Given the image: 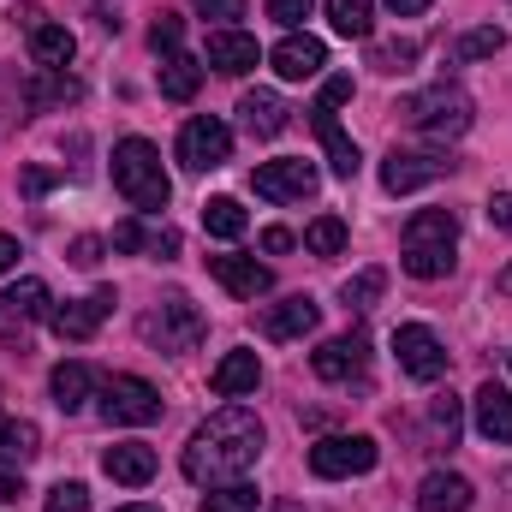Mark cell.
Instances as JSON below:
<instances>
[{
    "instance_id": "603a6c76",
    "label": "cell",
    "mask_w": 512,
    "mask_h": 512,
    "mask_svg": "<svg viewBox=\"0 0 512 512\" xmlns=\"http://www.w3.org/2000/svg\"><path fill=\"white\" fill-rule=\"evenodd\" d=\"M72 54H78V36H72L66 24H36V30H30V60H36V72H66Z\"/></svg>"
},
{
    "instance_id": "4fadbf2b",
    "label": "cell",
    "mask_w": 512,
    "mask_h": 512,
    "mask_svg": "<svg viewBox=\"0 0 512 512\" xmlns=\"http://www.w3.org/2000/svg\"><path fill=\"white\" fill-rule=\"evenodd\" d=\"M114 304H120V298H114V286H96L90 298H72V304H60L48 322H54V334H60V340H90V334L108 322V310H114Z\"/></svg>"
},
{
    "instance_id": "d590c367",
    "label": "cell",
    "mask_w": 512,
    "mask_h": 512,
    "mask_svg": "<svg viewBox=\"0 0 512 512\" xmlns=\"http://www.w3.org/2000/svg\"><path fill=\"white\" fill-rule=\"evenodd\" d=\"M417 54H423L417 36H405V42H376V48H370V66H376V72H405Z\"/></svg>"
},
{
    "instance_id": "7a4b0ae2",
    "label": "cell",
    "mask_w": 512,
    "mask_h": 512,
    "mask_svg": "<svg viewBox=\"0 0 512 512\" xmlns=\"http://www.w3.org/2000/svg\"><path fill=\"white\" fill-rule=\"evenodd\" d=\"M453 245H459V215L453 209H417L399 233V268L411 280H447L459 262Z\"/></svg>"
},
{
    "instance_id": "ee69618b",
    "label": "cell",
    "mask_w": 512,
    "mask_h": 512,
    "mask_svg": "<svg viewBox=\"0 0 512 512\" xmlns=\"http://www.w3.org/2000/svg\"><path fill=\"white\" fill-rule=\"evenodd\" d=\"M102 251H108V245H102L96 233H84V239H72V268H96V262H102Z\"/></svg>"
},
{
    "instance_id": "277c9868",
    "label": "cell",
    "mask_w": 512,
    "mask_h": 512,
    "mask_svg": "<svg viewBox=\"0 0 512 512\" xmlns=\"http://www.w3.org/2000/svg\"><path fill=\"white\" fill-rule=\"evenodd\" d=\"M399 114L411 120V126L423 131V137H459V131H471V96L459 90V84H435V90H423V96H405L399 102Z\"/></svg>"
},
{
    "instance_id": "74e56055",
    "label": "cell",
    "mask_w": 512,
    "mask_h": 512,
    "mask_svg": "<svg viewBox=\"0 0 512 512\" xmlns=\"http://www.w3.org/2000/svg\"><path fill=\"white\" fill-rule=\"evenodd\" d=\"M429 423H435V435L453 447V441H459V429H465V411H459V399H453V393H441V399L429 405Z\"/></svg>"
},
{
    "instance_id": "7c38bea8",
    "label": "cell",
    "mask_w": 512,
    "mask_h": 512,
    "mask_svg": "<svg viewBox=\"0 0 512 512\" xmlns=\"http://www.w3.org/2000/svg\"><path fill=\"white\" fill-rule=\"evenodd\" d=\"M179 161L191 167V173H209V167H227L233 161V131L221 126V120H185L179 131Z\"/></svg>"
},
{
    "instance_id": "816d5d0a",
    "label": "cell",
    "mask_w": 512,
    "mask_h": 512,
    "mask_svg": "<svg viewBox=\"0 0 512 512\" xmlns=\"http://www.w3.org/2000/svg\"><path fill=\"white\" fill-rule=\"evenodd\" d=\"M495 286H501V292L512 298V268H501V280H495Z\"/></svg>"
},
{
    "instance_id": "5b68a950",
    "label": "cell",
    "mask_w": 512,
    "mask_h": 512,
    "mask_svg": "<svg viewBox=\"0 0 512 512\" xmlns=\"http://www.w3.org/2000/svg\"><path fill=\"white\" fill-rule=\"evenodd\" d=\"M340 102H352V78H328V84H322V96H316V108H310V120H316L322 149H328L334 179H352V173L364 167V155H358V143L340 131V120H334V108H340Z\"/></svg>"
},
{
    "instance_id": "e575fe53",
    "label": "cell",
    "mask_w": 512,
    "mask_h": 512,
    "mask_svg": "<svg viewBox=\"0 0 512 512\" xmlns=\"http://www.w3.org/2000/svg\"><path fill=\"white\" fill-rule=\"evenodd\" d=\"M501 48H507V30L483 24V30H465V36H459L453 60H489V54H501Z\"/></svg>"
},
{
    "instance_id": "ffe728a7",
    "label": "cell",
    "mask_w": 512,
    "mask_h": 512,
    "mask_svg": "<svg viewBox=\"0 0 512 512\" xmlns=\"http://www.w3.org/2000/svg\"><path fill=\"white\" fill-rule=\"evenodd\" d=\"M256 60H262V48H256V36H245V30H215V36H209V66H215V72L245 78Z\"/></svg>"
},
{
    "instance_id": "f546056e",
    "label": "cell",
    "mask_w": 512,
    "mask_h": 512,
    "mask_svg": "<svg viewBox=\"0 0 512 512\" xmlns=\"http://www.w3.org/2000/svg\"><path fill=\"white\" fill-rule=\"evenodd\" d=\"M0 304H6V316H12V322H36V316H54V310H48L54 298H48V286H42V280H12Z\"/></svg>"
},
{
    "instance_id": "cb8c5ba5",
    "label": "cell",
    "mask_w": 512,
    "mask_h": 512,
    "mask_svg": "<svg viewBox=\"0 0 512 512\" xmlns=\"http://www.w3.org/2000/svg\"><path fill=\"white\" fill-rule=\"evenodd\" d=\"M114 251H149V256H161V262H167V256H179V233H173V227H143V221H120V227H114Z\"/></svg>"
},
{
    "instance_id": "60d3db41",
    "label": "cell",
    "mask_w": 512,
    "mask_h": 512,
    "mask_svg": "<svg viewBox=\"0 0 512 512\" xmlns=\"http://www.w3.org/2000/svg\"><path fill=\"white\" fill-rule=\"evenodd\" d=\"M60 179H66L60 167H24V179H18V191H24V197H48V191H54Z\"/></svg>"
},
{
    "instance_id": "681fc988",
    "label": "cell",
    "mask_w": 512,
    "mask_h": 512,
    "mask_svg": "<svg viewBox=\"0 0 512 512\" xmlns=\"http://www.w3.org/2000/svg\"><path fill=\"white\" fill-rule=\"evenodd\" d=\"M435 0H387V12H399V18H417V12H429Z\"/></svg>"
},
{
    "instance_id": "484cf974",
    "label": "cell",
    "mask_w": 512,
    "mask_h": 512,
    "mask_svg": "<svg viewBox=\"0 0 512 512\" xmlns=\"http://www.w3.org/2000/svg\"><path fill=\"white\" fill-rule=\"evenodd\" d=\"M256 382H262V364H256V352H227V358L215 364V376H209V387H215L221 399L256 393Z\"/></svg>"
},
{
    "instance_id": "f35d334b",
    "label": "cell",
    "mask_w": 512,
    "mask_h": 512,
    "mask_svg": "<svg viewBox=\"0 0 512 512\" xmlns=\"http://www.w3.org/2000/svg\"><path fill=\"white\" fill-rule=\"evenodd\" d=\"M42 512H90V489L84 483H54Z\"/></svg>"
},
{
    "instance_id": "8fae6325",
    "label": "cell",
    "mask_w": 512,
    "mask_h": 512,
    "mask_svg": "<svg viewBox=\"0 0 512 512\" xmlns=\"http://www.w3.org/2000/svg\"><path fill=\"white\" fill-rule=\"evenodd\" d=\"M459 161H447L441 149H393L382 161V191L393 197H405V191H417V185H429V179H447Z\"/></svg>"
},
{
    "instance_id": "836d02e7",
    "label": "cell",
    "mask_w": 512,
    "mask_h": 512,
    "mask_svg": "<svg viewBox=\"0 0 512 512\" xmlns=\"http://www.w3.org/2000/svg\"><path fill=\"white\" fill-rule=\"evenodd\" d=\"M203 512H262V501H256V489L239 477V483H221V489H209L203 495Z\"/></svg>"
},
{
    "instance_id": "f5cc1de1",
    "label": "cell",
    "mask_w": 512,
    "mask_h": 512,
    "mask_svg": "<svg viewBox=\"0 0 512 512\" xmlns=\"http://www.w3.org/2000/svg\"><path fill=\"white\" fill-rule=\"evenodd\" d=\"M114 512H161V507H143V501H137V507H114Z\"/></svg>"
},
{
    "instance_id": "c3c4849f",
    "label": "cell",
    "mask_w": 512,
    "mask_h": 512,
    "mask_svg": "<svg viewBox=\"0 0 512 512\" xmlns=\"http://www.w3.org/2000/svg\"><path fill=\"white\" fill-rule=\"evenodd\" d=\"M12 24H18V30H36V24H48V18H42V6H12Z\"/></svg>"
},
{
    "instance_id": "f6af8a7d",
    "label": "cell",
    "mask_w": 512,
    "mask_h": 512,
    "mask_svg": "<svg viewBox=\"0 0 512 512\" xmlns=\"http://www.w3.org/2000/svg\"><path fill=\"white\" fill-rule=\"evenodd\" d=\"M489 221H495L501 233H512V191H495V197H489Z\"/></svg>"
},
{
    "instance_id": "83f0119b",
    "label": "cell",
    "mask_w": 512,
    "mask_h": 512,
    "mask_svg": "<svg viewBox=\"0 0 512 512\" xmlns=\"http://www.w3.org/2000/svg\"><path fill=\"white\" fill-rule=\"evenodd\" d=\"M197 84H203V60H191V54H167L161 60V96L167 102H191Z\"/></svg>"
},
{
    "instance_id": "5bb4252c",
    "label": "cell",
    "mask_w": 512,
    "mask_h": 512,
    "mask_svg": "<svg viewBox=\"0 0 512 512\" xmlns=\"http://www.w3.org/2000/svg\"><path fill=\"white\" fill-rule=\"evenodd\" d=\"M364 364H370V340H364V334H340V340H328V346L310 352V370H316L322 382H358Z\"/></svg>"
},
{
    "instance_id": "e0dca14e",
    "label": "cell",
    "mask_w": 512,
    "mask_h": 512,
    "mask_svg": "<svg viewBox=\"0 0 512 512\" xmlns=\"http://www.w3.org/2000/svg\"><path fill=\"white\" fill-rule=\"evenodd\" d=\"M209 274L233 292V298H262L274 286V274L256 262V256H209Z\"/></svg>"
},
{
    "instance_id": "7402d4cb",
    "label": "cell",
    "mask_w": 512,
    "mask_h": 512,
    "mask_svg": "<svg viewBox=\"0 0 512 512\" xmlns=\"http://www.w3.org/2000/svg\"><path fill=\"white\" fill-rule=\"evenodd\" d=\"M102 471H108L114 483H126V489H143V483L155 477V447H143V441H120V447L102 453Z\"/></svg>"
},
{
    "instance_id": "7dc6e473",
    "label": "cell",
    "mask_w": 512,
    "mask_h": 512,
    "mask_svg": "<svg viewBox=\"0 0 512 512\" xmlns=\"http://www.w3.org/2000/svg\"><path fill=\"white\" fill-rule=\"evenodd\" d=\"M18 495H24V477L18 471H0V507H12Z\"/></svg>"
},
{
    "instance_id": "b9f144b4",
    "label": "cell",
    "mask_w": 512,
    "mask_h": 512,
    "mask_svg": "<svg viewBox=\"0 0 512 512\" xmlns=\"http://www.w3.org/2000/svg\"><path fill=\"white\" fill-rule=\"evenodd\" d=\"M268 18L286 24V30H298V24L310 18V0H268Z\"/></svg>"
},
{
    "instance_id": "db71d44e",
    "label": "cell",
    "mask_w": 512,
    "mask_h": 512,
    "mask_svg": "<svg viewBox=\"0 0 512 512\" xmlns=\"http://www.w3.org/2000/svg\"><path fill=\"white\" fill-rule=\"evenodd\" d=\"M280 512H304V507H280Z\"/></svg>"
},
{
    "instance_id": "2e32d148",
    "label": "cell",
    "mask_w": 512,
    "mask_h": 512,
    "mask_svg": "<svg viewBox=\"0 0 512 512\" xmlns=\"http://www.w3.org/2000/svg\"><path fill=\"white\" fill-rule=\"evenodd\" d=\"M477 435L495 441V447H512V393L501 382H483L477 387Z\"/></svg>"
},
{
    "instance_id": "bcb514c9",
    "label": "cell",
    "mask_w": 512,
    "mask_h": 512,
    "mask_svg": "<svg viewBox=\"0 0 512 512\" xmlns=\"http://www.w3.org/2000/svg\"><path fill=\"white\" fill-rule=\"evenodd\" d=\"M262 251H268V256H286V251H292V233H286V227H268V233H262Z\"/></svg>"
},
{
    "instance_id": "d6a6232c",
    "label": "cell",
    "mask_w": 512,
    "mask_h": 512,
    "mask_svg": "<svg viewBox=\"0 0 512 512\" xmlns=\"http://www.w3.org/2000/svg\"><path fill=\"white\" fill-rule=\"evenodd\" d=\"M304 251L310 256H340L346 251V221H340V215H316V221L304 227Z\"/></svg>"
},
{
    "instance_id": "d4e9b609",
    "label": "cell",
    "mask_w": 512,
    "mask_h": 512,
    "mask_svg": "<svg viewBox=\"0 0 512 512\" xmlns=\"http://www.w3.org/2000/svg\"><path fill=\"white\" fill-rule=\"evenodd\" d=\"M36 453H42L36 423H24V417H0V471H24Z\"/></svg>"
},
{
    "instance_id": "6da1fadb",
    "label": "cell",
    "mask_w": 512,
    "mask_h": 512,
    "mask_svg": "<svg viewBox=\"0 0 512 512\" xmlns=\"http://www.w3.org/2000/svg\"><path fill=\"white\" fill-rule=\"evenodd\" d=\"M256 459H262V423H256V411L221 405V411L185 441L179 471H185L191 483H203V489H221V483H239Z\"/></svg>"
},
{
    "instance_id": "7bdbcfd3",
    "label": "cell",
    "mask_w": 512,
    "mask_h": 512,
    "mask_svg": "<svg viewBox=\"0 0 512 512\" xmlns=\"http://www.w3.org/2000/svg\"><path fill=\"white\" fill-rule=\"evenodd\" d=\"M197 12H203V18H215V24H227V30H233V18H245V0H197Z\"/></svg>"
},
{
    "instance_id": "1f68e13d",
    "label": "cell",
    "mask_w": 512,
    "mask_h": 512,
    "mask_svg": "<svg viewBox=\"0 0 512 512\" xmlns=\"http://www.w3.org/2000/svg\"><path fill=\"white\" fill-rule=\"evenodd\" d=\"M203 233H215V239H239V233H245V209H239V197H209V203H203Z\"/></svg>"
},
{
    "instance_id": "9c48e42d",
    "label": "cell",
    "mask_w": 512,
    "mask_h": 512,
    "mask_svg": "<svg viewBox=\"0 0 512 512\" xmlns=\"http://www.w3.org/2000/svg\"><path fill=\"white\" fill-rule=\"evenodd\" d=\"M102 417L143 429V423L161 417V393L143 382V376H108V382H102Z\"/></svg>"
},
{
    "instance_id": "8d00e7d4",
    "label": "cell",
    "mask_w": 512,
    "mask_h": 512,
    "mask_svg": "<svg viewBox=\"0 0 512 512\" xmlns=\"http://www.w3.org/2000/svg\"><path fill=\"white\" fill-rule=\"evenodd\" d=\"M382 286H387L382 268H364L358 280H346V292H340V298H346V310H370V304L382 298Z\"/></svg>"
},
{
    "instance_id": "44dd1931",
    "label": "cell",
    "mask_w": 512,
    "mask_h": 512,
    "mask_svg": "<svg viewBox=\"0 0 512 512\" xmlns=\"http://www.w3.org/2000/svg\"><path fill=\"white\" fill-rule=\"evenodd\" d=\"M316 322H322L316 298H304V292H298V298H286V304H274V310L262 316V334H268V340H304Z\"/></svg>"
},
{
    "instance_id": "f1b7e54d",
    "label": "cell",
    "mask_w": 512,
    "mask_h": 512,
    "mask_svg": "<svg viewBox=\"0 0 512 512\" xmlns=\"http://www.w3.org/2000/svg\"><path fill=\"white\" fill-rule=\"evenodd\" d=\"M84 96V84L78 78H66V72H36L30 78V90H24V102L30 108H66V102H78Z\"/></svg>"
},
{
    "instance_id": "30bf717a",
    "label": "cell",
    "mask_w": 512,
    "mask_h": 512,
    "mask_svg": "<svg viewBox=\"0 0 512 512\" xmlns=\"http://www.w3.org/2000/svg\"><path fill=\"white\" fill-rule=\"evenodd\" d=\"M393 352H399V370H405L411 382H441V376H447V346H441L435 328H423V322L393 328Z\"/></svg>"
},
{
    "instance_id": "f907efd6",
    "label": "cell",
    "mask_w": 512,
    "mask_h": 512,
    "mask_svg": "<svg viewBox=\"0 0 512 512\" xmlns=\"http://www.w3.org/2000/svg\"><path fill=\"white\" fill-rule=\"evenodd\" d=\"M12 262H18V239H6V233H0V274H6Z\"/></svg>"
},
{
    "instance_id": "ba28073f",
    "label": "cell",
    "mask_w": 512,
    "mask_h": 512,
    "mask_svg": "<svg viewBox=\"0 0 512 512\" xmlns=\"http://www.w3.org/2000/svg\"><path fill=\"white\" fill-rule=\"evenodd\" d=\"M316 185H322V173L304 161V155H286V161H262L251 173V191L262 203H304V197H316Z\"/></svg>"
},
{
    "instance_id": "d6986e66",
    "label": "cell",
    "mask_w": 512,
    "mask_h": 512,
    "mask_svg": "<svg viewBox=\"0 0 512 512\" xmlns=\"http://www.w3.org/2000/svg\"><path fill=\"white\" fill-rule=\"evenodd\" d=\"M417 507L423 512H471L477 507V489L465 477H453V471H429L423 489H417Z\"/></svg>"
},
{
    "instance_id": "3957f363",
    "label": "cell",
    "mask_w": 512,
    "mask_h": 512,
    "mask_svg": "<svg viewBox=\"0 0 512 512\" xmlns=\"http://www.w3.org/2000/svg\"><path fill=\"white\" fill-rule=\"evenodd\" d=\"M114 185H120V197H126L131 209H143V215H161L167 197H173V185L161 173V149L149 137H120L114 143Z\"/></svg>"
},
{
    "instance_id": "4316f807",
    "label": "cell",
    "mask_w": 512,
    "mask_h": 512,
    "mask_svg": "<svg viewBox=\"0 0 512 512\" xmlns=\"http://www.w3.org/2000/svg\"><path fill=\"white\" fill-rule=\"evenodd\" d=\"M239 120H245V131H256V137H280V131H286V102H280L274 90H251V96H239Z\"/></svg>"
},
{
    "instance_id": "52a82bcc",
    "label": "cell",
    "mask_w": 512,
    "mask_h": 512,
    "mask_svg": "<svg viewBox=\"0 0 512 512\" xmlns=\"http://www.w3.org/2000/svg\"><path fill=\"white\" fill-rule=\"evenodd\" d=\"M376 459H382V447H376L370 435H322V441L310 447V471H316L322 483L364 477V471H376Z\"/></svg>"
},
{
    "instance_id": "ab89813d",
    "label": "cell",
    "mask_w": 512,
    "mask_h": 512,
    "mask_svg": "<svg viewBox=\"0 0 512 512\" xmlns=\"http://www.w3.org/2000/svg\"><path fill=\"white\" fill-rule=\"evenodd\" d=\"M179 36H185V24H179L173 12H161V18L149 24V48H155V54H179Z\"/></svg>"
},
{
    "instance_id": "8992f818",
    "label": "cell",
    "mask_w": 512,
    "mask_h": 512,
    "mask_svg": "<svg viewBox=\"0 0 512 512\" xmlns=\"http://www.w3.org/2000/svg\"><path fill=\"white\" fill-rule=\"evenodd\" d=\"M209 334V322H203V310L191 304V298H161V310H149L143 316V340L155 346V352H191L197 340Z\"/></svg>"
},
{
    "instance_id": "9a60e30c",
    "label": "cell",
    "mask_w": 512,
    "mask_h": 512,
    "mask_svg": "<svg viewBox=\"0 0 512 512\" xmlns=\"http://www.w3.org/2000/svg\"><path fill=\"white\" fill-rule=\"evenodd\" d=\"M268 60H274V72H280L286 84H304V78H316V72L328 66V48H322L316 36H286Z\"/></svg>"
},
{
    "instance_id": "4dcf8cb0",
    "label": "cell",
    "mask_w": 512,
    "mask_h": 512,
    "mask_svg": "<svg viewBox=\"0 0 512 512\" xmlns=\"http://www.w3.org/2000/svg\"><path fill=\"white\" fill-rule=\"evenodd\" d=\"M322 6H328V24H334L340 36L370 42V30H376V6H370V0H322Z\"/></svg>"
},
{
    "instance_id": "ac0fdd59",
    "label": "cell",
    "mask_w": 512,
    "mask_h": 512,
    "mask_svg": "<svg viewBox=\"0 0 512 512\" xmlns=\"http://www.w3.org/2000/svg\"><path fill=\"white\" fill-rule=\"evenodd\" d=\"M96 387H102V376H96V364H84V358H72V364H60V370L48 376V393H54V405H60L66 417L84 411Z\"/></svg>"
}]
</instances>
